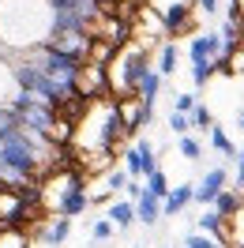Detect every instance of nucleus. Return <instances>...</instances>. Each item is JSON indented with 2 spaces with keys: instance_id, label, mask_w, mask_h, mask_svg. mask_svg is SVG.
Masks as SVG:
<instances>
[{
  "instance_id": "7",
  "label": "nucleus",
  "mask_w": 244,
  "mask_h": 248,
  "mask_svg": "<svg viewBox=\"0 0 244 248\" xmlns=\"http://www.w3.org/2000/svg\"><path fill=\"white\" fill-rule=\"evenodd\" d=\"M106 218L113 222V226H132L136 222V203H128V200H117V203H109L106 207Z\"/></svg>"
},
{
  "instance_id": "11",
  "label": "nucleus",
  "mask_w": 244,
  "mask_h": 248,
  "mask_svg": "<svg viewBox=\"0 0 244 248\" xmlns=\"http://www.w3.org/2000/svg\"><path fill=\"white\" fill-rule=\"evenodd\" d=\"M211 143H214V147H218V151H222L226 158H237V147H233V140H229V136L222 132V128H218V124L211 128Z\"/></svg>"
},
{
  "instance_id": "15",
  "label": "nucleus",
  "mask_w": 244,
  "mask_h": 248,
  "mask_svg": "<svg viewBox=\"0 0 244 248\" xmlns=\"http://www.w3.org/2000/svg\"><path fill=\"white\" fill-rule=\"evenodd\" d=\"M184 248H222L214 237H203V233H192L188 241H184Z\"/></svg>"
},
{
  "instance_id": "8",
  "label": "nucleus",
  "mask_w": 244,
  "mask_h": 248,
  "mask_svg": "<svg viewBox=\"0 0 244 248\" xmlns=\"http://www.w3.org/2000/svg\"><path fill=\"white\" fill-rule=\"evenodd\" d=\"M188 203H192V188H188V185L169 188V192H166V200H162V211H166V215H181Z\"/></svg>"
},
{
  "instance_id": "6",
  "label": "nucleus",
  "mask_w": 244,
  "mask_h": 248,
  "mask_svg": "<svg viewBox=\"0 0 244 248\" xmlns=\"http://www.w3.org/2000/svg\"><path fill=\"white\" fill-rule=\"evenodd\" d=\"M158 215H162V200H158V196H151V192L143 188V192L136 196V218L143 222V226H154V222H158Z\"/></svg>"
},
{
  "instance_id": "1",
  "label": "nucleus",
  "mask_w": 244,
  "mask_h": 248,
  "mask_svg": "<svg viewBox=\"0 0 244 248\" xmlns=\"http://www.w3.org/2000/svg\"><path fill=\"white\" fill-rule=\"evenodd\" d=\"M57 31L53 0H0V53L23 57L49 46Z\"/></svg>"
},
{
  "instance_id": "16",
  "label": "nucleus",
  "mask_w": 244,
  "mask_h": 248,
  "mask_svg": "<svg viewBox=\"0 0 244 248\" xmlns=\"http://www.w3.org/2000/svg\"><path fill=\"white\" fill-rule=\"evenodd\" d=\"M173 109H177V113H192V109H196V94H177Z\"/></svg>"
},
{
  "instance_id": "13",
  "label": "nucleus",
  "mask_w": 244,
  "mask_h": 248,
  "mask_svg": "<svg viewBox=\"0 0 244 248\" xmlns=\"http://www.w3.org/2000/svg\"><path fill=\"white\" fill-rule=\"evenodd\" d=\"M113 233H117V226H113L109 218H98V222L91 226V237H94V241H113Z\"/></svg>"
},
{
  "instance_id": "14",
  "label": "nucleus",
  "mask_w": 244,
  "mask_h": 248,
  "mask_svg": "<svg viewBox=\"0 0 244 248\" xmlns=\"http://www.w3.org/2000/svg\"><path fill=\"white\" fill-rule=\"evenodd\" d=\"M169 128H173L177 136H188V128H192L188 113H177V109H173V113H169Z\"/></svg>"
},
{
  "instance_id": "3",
  "label": "nucleus",
  "mask_w": 244,
  "mask_h": 248,
  "mask_svg": "<svg viewBox=\"0 0 244 248\" xmlns=\"http://www.w3.org/2000/svg\"><path fill=\"white\" fill-rule=\"evenodd\" d=\"M218 245L222 248H244V200L222 215V230H218Z\"/></svg>"
},
{
  "instance_id": "17",
  "label": "nucleus",
  "mask_w": 244,
  "mask_h": 248,
  "mask_svg": "<svg viewBox=\"0 0 244 248\" xmlns=\"http://www.w3.org/2000/svg\"><path fill=\"white\" fill-rule=\"evenodd\" d=\"M147 4L162 16V12H169V8H181V4H192V0H147Z\"/></svg>"
},
{
  "instance_id": "2",
  "label": "nucleus",
  "mask_w": 244,
  "mask_h": 248,
  "mask_svg": "<svg viewBox=\"0 0 244 248\" xmlns=\"http://www.w3.org/2000/svg\"><path fill=\"white\" fill-rule=\"evenodd\" d=\"M124 173L132 177V181H139V177H147V173L158 170V158H154V147L147 140H136L124 147Z\"/></svg>"
},
{
  "instance_id": "12",
  "label": "nucleus",
  "mask_w": 244,
  "mask_h": 248,
  "mask_svg": "<svg viewBox=\"0 0 244 248\" xmlns=\"http://www.w3.org/2000/svg\"><path fill=\"white\" fill-rule=\"evenodd\" d=\"M181 158L199 162V158H203V143H199L196 136H181Z\"/></svg>"
},
{
  "instance_id": "10",
  "label": "nucleus",
  "mask_w": 244,
  "mask_h": 248,
  "mask_svg": "<svg viewBox=\"0 0 244 248\" xmlns=\"http://www.w3.org/2000/svg\"><path fill=\"white\" fill-rule=\"evenodd\" d=\"M147 192H151V196H158V200H166V192H169V181H166V173H162V170L147 173Z\"/></svg>"
},
{
  "instance_id": "9",
  "label": "nucleus",
  "mask_w": 244,
  "mask_h": 248,
  "mask_svg": "<svg viewBox=\"0 0 244 248\" xmlns=\"http://www.w3.org/2000/svg\"><path fill=\"white\" fill-rule=\"evenodd\" d=\"M30 230L23 226H0V248H30Z\"/></svg>"
},
{
  "instance_id": "5",
  "label": "nucleus",
  "mask_w": 244,
  "mask_h": 248,
  "mask_svg": "<svg viewBox=\"0 0 244 248\" xmlns=\"http://www.w3.org/2000/svg\"><path fill=\"white\" fill-rule=\"evenodd\" d=\"M222 192H226V170H211L203 177V185L192 188V200L196 203H214Z\"/></svg>"
},
{
  "instance_id": "4",
  "label": "nucleus",
  "mask_w": 244,
  "mask_h": 248,
  "mask_svg": "<svg viewBox=\"0 0 244 248\" xmlns=\"http://www.w3.org/2000/svg\"><path fill=\"white\" fill-rule=\"evenodd\" d=\"M68 230H72V218H61V215H53L49 218V222H42V226H38V237H42V241H46L49 248H61L64 241H68Z\"/></svg>"
}]
</instances>
